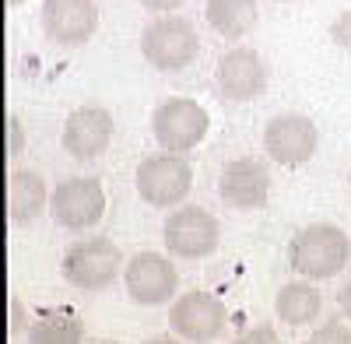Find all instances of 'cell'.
I'll list each match as a JSON object with an SVG mask.
<instances>
[{
  "instance_id": "cell-25",
  "label": "cell",
  "mask_w": 351,
  "mask_h": 344,
  "mask_svg": "<svg viewBox=\"0 0 351 344\" xmlns=\"http://www.w3.org/2000/svg\"><path fill=\"white\" fill-rule=\"evenodd\" d=\"M246 341H274V330L271 327H256V330L246 334Z\"/></svg>"
},
{
  "instance_id": "cell-26",
  "label": "cell",
  "mask_w": 351,
  "mask_h": 344,
  "mask_svg": "<svg viewBox=\"0 0 351 344\" xmlns=\"http://www.w3.org/2000/svg\"><path fill=\"white\" fill-rule=\"evenodd\" d=\"M4 4H8V8H18V4H25V0H4Z\"/></svg>"
},
{
  "instance_id": "cell-8",
  "label": "cell",
  "mask_w": 351,
  "mask_h": 344,
  "mask_svg": "<svg viewBox=\"0 0 351 344\" xmlns=\"http://www.w3.org/2000/svg\"><path fill=\"white\" fill-rule=\"evenodd\" d=\"M319 134L316 123L302 112H278L274 120L263 127V148L278 165H302L316 155Z\"/></svg>"
},
{
  "instance_id": "cell-7",
  "label": "cell",
  "mask_w": 351,
  "mask_h": 344,
  "mask_svg": "<svg viewBox=\"0 0 351 344\" xmlns=\"http://www.w3.org/2000/svg\"><path fill=\"white\" fill-rule=\"evenodd\" d=\"M49 211H53V218H56L60 228H71V232L92 228L106 214V190L95 176L64 180L49 197Z\"/></svg>"
},
{
  "instance_id": "cell-10",
  "label": "cell",
  "mask_w": 351,
  "mask_h": 344,
  "mask_svg": "<svg viewBox=\"0 0 351 344\" xmlns=\"http://www.w3.org/2000/svg\"><path fill=\"white\" fill-rule=\"evenodd\" d=\"M39 21L56 46H84L99 28V8L95 0H46Z\"/></svg>"
},
{
  "instance_id": "cell-21",
  "label": "cell",
  "mask_w": 351,
  "mask_h": 344,
  "mask_svg": "<svg viewBox=\"0 0 351 344\" xmlns=\"http://www.w3.org/2000/svg\"><path fill=\"white\" fill-rule=\"evenodd\" d=\"M313 341H351V330H344L341 323H327V327H319Z\"/></svg>"
},
{
  "instance_id": "cell-14",
  "label": "cell",
  "mask_w": 351,
  "mask_h": 344,
  "mask_svg": "<svg viewBox=\"0 0 351 344\" xmlns=\"http://www.w3.org/2000/svg\"><path fill=\"white\" fill-rule=\"evenodd\" d=\"M109 140H112V116L106 109L84 106L64 120V151L74 155L77 162H92L106 155Z\"/></svg>"
},
{
  "instance_id": "cell-23",
  "label": "cell",
  "mask_w": 351,
  "mask_h": 344,
  "mask_svg": "<svg viewBox=\"0 0 351 344\" xmlns=\"http://www.w3.org/2000/svg\"><path fill=\"white\" fill-rule=\"evenodd\" d=\"M18 327H25V306L11 299V334H18Z\"/></svg>"
},
{
  "instance_id": "cell-9",
  "label": "cell",
  "mask_w": 351,
  "mask_h": 344,
  "mask_svg": "<svg viewBox=\"0 0 351 344\" xmlns=\"http://www.w3.org/2000/svg\"><path fill=\"white\" fill-rule=\"evenodd\" d=\"M225 323H228V309L211 292H186L169 309L172 334L186 341H215L225 330Z\"/></svg>"
},
{
  "instance_id": "cell-24",
  "label": "cell",
  "mask_w": 351,
  "mask_h": 344,
  "mask_svg": "<svg viewBox=\"0 0 351 344\" xmlns=\"http://www.w3.org/2000/svg\"><path fill=\"white\" fill-rule=\"evenodd\" d=\"M337 306H341V312H344V317L351 320V281H348L344 288L337 292Z\"/></svg>"
},
{
  "instance_id": "cell-2",
  "label": "cell",
  "mask_w": 351,
  "mask_h": 344,
  "mask_svg": "<svg viewBox=\"0 0 351 344\" xmlns=\"http://www.w3.org/2000/svg\"><path fill=\"white\" fill-rule=\"evenodd\" d=\"M120 267H123V253L106 236H88V239L67 246L64 260H60L64 281H71L81 292L109 288L116 281V274H120Z\"/></svg>"
},
{
  "instance_id": "cell-12",
  "label": "cell",
  "mask_w": 351,
  "mask_h": 344,
  "mask_svg": "<svg viewBox=\"0 0 351 344\" xmlns=\"http://www.w3.org/2000/svg\"><path fill=\"white\" fill-rule=\"evenodd\" d=\"M123 284L137 306H162L176 295L180 274L162 253H137L123 271Z\"/></svg>"
},
{
  "instance_id": "cell-3",
  "label": "cell",
  "mask_w": 351,
  "mask_h": 344,
  "mask_svg": "<svg viewBox=\"0 0 351 344\" xmlns=\"http://www.w3.org/2000/svg\"><path fill=\"white\" fill-rule=\"evenodd\" d=\"M200 39L186 18H155L141 32V56L155 71H183L193 64Z\"/></svg>"
},
{
  "instance_id": "cell-11",
  "label": "cell",
  "mask_w": 351,
  "mask_h": 344,
  "mask_svg": "<svg viewBox=\"0 0 351 344\" xmlns=\"http://www.w3.org/2000/svg\"><path fill=\"white\" fill-rule=\"evenodd\" d=\"M218 197L232 211H260L271 197V172L256 158H236L221 169Z\"/></svg>"
},
{
  "instance_id": "cell-17",
  "label": "cell",
  "mask_w": 351,
  "mask_h": 344,
  "mask_svg": "<svg viewBox=\"0 0 351 344\" xmlns=\"http://www.w3.org/2000/svg\"><path fill=\"white\" fill-rule=\"evenodd\" d=\"M256 0H208L204 4V18L225 39H239L256 25Z\"/></svg>"
},
{
  "instance_id": "cell-4",
  "label": "cell",
  "mask_w": 351,
  "mask_h": 344,
  "mask_svg": "<svg viewBox=\"0 0 351 344\" xmlns=\"http://www.w3.org/2000/svg\"><path fill=\"white\" fill-rule=\"evenodd\" d=\"M134 186H137V197L144 200V204H152V208H176L183 197H190L193 169L176 151L148 155L137 165Z\"/></svg>"
},
{
  "instance_id": "cell-6",
  "label": "cell",
  "mask_w": 351,
  "mask_h": 344,
  "mask_svg": "<svg viewBox=\"0 0 351 344\" xmlns=\"http://www.w3.org/2000/svg\"><path fill=\"white\" fill-rule=\"evenodd\" d=\"M162 239H165V249L183 256V260H204L218 249V239H221V228L215 221L211 211L204 208H180L172 211L165 228H162Z\"/></svg>"
},
{
  "instance_id": "cell-5",
  "label": "cell",
  "mask_w": 351,
  "mask_h": 344,
  "mask_svg": "<svg viewBox=\"0 0 351 344\" xmlns=\"http://www.w3.org/2000/svg\"><path fill=\"white\" fill-rule=\"evenodd\" d=\"M152 134L165 151L183 155L190 148H197L204 134H208V112H204L193 99H165L155 112H152Z\"/></svg>"
},
{
  "instance_id": "cell-20",
  "label": "cell",
  "mask_w": 351,
  "mask_h": 344,
  "mask_svg": "<svg viewBox=\"0 0 351 344\" xmlns=\"http://www.w3.org/2000/svg\"><path fill=\"white\" fill-rule=\"evenodd\" d=\"M330 39H334V46L351 49V8L341 11V14L330 21Z\"/></svg>"
},
{
  "instance_id": "cell-15",
  "label": "cell",
  "mask_w": 351,
  "mask_h": 344,
  "mask_svg": "<svg viewBox=\"0 0 351 344\" xmlns=\"http://www.w3.org/2000/svg\"><path fill=\"white\" fill-rule=\"evenodd\" d=\"M46 200H49V190L39 172H32V169L8 172V221L14 228L36 221L46 211Z\"/></svg>"
},
{
  "instance_id": "cell-22",
  "label": "cell",
  "mask_w": 351,
  "mask_h": 344,
  "mask_svg": "<svg viewBox=\"0 0 351 344\" xmlns=\"http://www.w3.org/2000/svg\"><path fill=\"white\" fill-rule=\"evenodd\" d=\"M186 0H141V8H148L155 14H165V11H176V8H183Z\"/></svg>"
},
{
  "instance_id": "cell-19",
  "label": "cell",
  "mask_w": 351,
  "mask_h": 344,
  "mask_svg": "<svg viewBox=\"0 0 351 344\" xmlns=\"http://www.w3.org/2000/svg\"><path fill=\"white\" fill-rule=\"evenodd\" d=\"M4 140H8V162H14L25 148V130L18 123V112L8 109V116H4Z\"/></svg>"
},
{
  "instance_id": "cell-27",
  "label": "cell",
  "mask_w": 351,
  "mask_h": 344,
  "mask_svg": "<svg viewBox=\"0 0 351 344\" xmlns=\"http://www.w3.org/2000/svg\"><path fill=\"white\" fill-rule=\"evenodd\" d=\"M348 183H351V172H348Z\"/></svg>"
},
{
  "instance_id": "cell-13",
  "label": "cell",
  "mask_w": 351,
  "mask_h": 344,
  "mask_svg": "<svg viewBox=\"0 0 351 344\" xmlns=\"http://www.w3.org/2000/svg\"><path fill=\"white\" fill-rule=\"evenodd\" d=\"M215 77H218V92L228 102H250L260 99L263 88H267V64L253 49H228L218 60Z\"/></svg>"
},
{
  "instance_id": "cell-16",
  "label": "cell",
  "mask_w": 351,
  "mask_h": 344,
  "mask_svg": "<svg viewBox=\"0 0 351 344\" xmlns=\"http://www.w3.org/2000/svg\"><path fill=\"white\" fill-rule=\"evenodd\" d=\"M319 309H324V295H319L313 284L306 281H288L281 284V292L274 299V312L285 327H306L319 317Z\"/></svg>"
},
{
  "instance_id": "cell-1",
  "label": "cell",
  "mask_w": 351,
  "mask_h": 344,
  "mask_svg": "<svg viewBox=\"0 0 351 344\" xmlns=\"http://www.w3.org/2000/svg\"><path fill=\"white\" fill-rule=\"evenodd\" d=\"M288 260H291V267H295V274H302L309 281L334 278L351 260V239L337 225H327V221L306 225L302 232L291 236Z\"/></svg>"
},
{
  "instance_id": "cell-18",
  "label": "cell",
  "mask_w": 351,
  "mask_h": 344,
  "mask_svg": "<svg viewBox=\"0 0 351 344\" xmlns=\"http://www.w3.org/2000/svg\"><path fill=\"white\" fill-rule=\"evenodd\" d=\"M28 341L36 344H77L84 341V323L71 306L46 309L36 323H28Z\"/></svg>"
}]
</instances>
